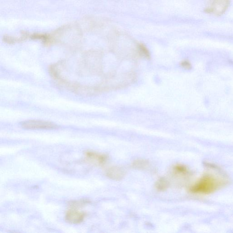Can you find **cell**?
<instances>
[{"label":"cell","mask_w":233,"mask_h":233,"mask_svg":"<svg viewBox=\"0 0 233 233\" xmlns=\"http://www.w3.org/2000/svg\"><path fill=\"white\" fill-rule=\"evenodd\" d=\"M228 182L227 178L223 174H205L191 186L189 190L192 194L209 195L222 188L228 184Z\"/></svg>","instance_id":"6da1fadb"},{"label":"cell","mask_w":233,"mask_h":233,"mask_svg":"<svg viewBox=\"0 0 233 233\" xmlns=\"http://www.w3.org/2000/svg\"><path fill=\"white\" fill-rule=\"evenodd\" d=\"M23 128L26 129H50L57 127L55 124L51 122L41 120H28L21 123Z\"/></svg>","instance_id":"7a4b0ae2"},{"label":"cell","mask_w":233,"mask_h":233,"mask_svg":"<svg viewBox=\"0 0 233 233\" xmlns=\"http://www.w3.org/2000/svg\"><path fill=\"white\" fill-rule=\"evenodd\" d=\"M230 0H212L207 9V12L210 13L220 15L227 10Z\"/></svg>","instance_id":"3957f363"},{"label":"cell","mask_w":233,"mask_h":233,"mask_svg":"<svg viewBox=\"0 0 233 233\" xmlns=\"http://www.w3.org/2000/svg\"><path fill=\"white\" fill-rule=\"evenodd\" d=\"M84 217V213L73 209L66 213L65 218L68 222L73 224H77L82 222Z\"/></svg>","instance_id":"277c9868"},{"label":"cell","mask_w":233,"mask_h":233,"mask_svg":"<svg viewBox=\"0 0 233 233\" xmlns=\"http://www.w3.org/2000/svg\"><path fill=\"white\" fill-rule=\"evenodd\" d=\"M107 175L111 179L120 180L123 178L124 176V172L119 167H111L107 171Z\"/></svg>","instance_id":"5b68a950"},{"label":"cell","mask_w":233,"mask_h":233,"mask_svg":"<svg viewBox=\"0 0 233 233\" xmlns=\"http://www.w3.org/2000/svg\"><path fill=\"white\" fill-rule=\"evenodd\" d=\"M86 156L89 160L99 164H102L106 161L107 157L104 155L98 154L91 152H88Z\"/></svg>","instance_id":"8992f818"},{"label":"cell","mask_w":233,"mask_h":233,"mask_svg":"<svg viewBox=\"0 0 233 233\" xmlns=\"http://www.w3.org/2000/svg\"><path fill=\"white\" fill-rule=\"evenodd\" d=\"M174 171L176 174L181 176H186L189 174L188 169L186 166L185 165H180V164L175 166Z\"/></svg>","instance_id":"52a82bcc"},{"label":"cell","mask_w":233,"mask_h":233,"mask_svg":"<svg viewBox=\"0 0 233 233\" xmlns=\"http://www.w3.org/2000/svg\"><path fill=\"white\" fill-rule=\"evenodd\" d=\"M169 186L168 181L165 178H160L156 183V187L159 191H163L168 188Z\"/></svg>","instance_id":"ba28073f"},{"label":"cell","mask_w":233,"mask_h":233,"mask_svg":"<svg viewBox=\"0 0 233 233\" xmlns=\"http://www.w3.org/2000/svg\"><path fill=\"white\" fill-rule=\"evenodd\" d=\"M148 164V163L147 161L145 160H137L134 163L133 165L135 168L142 169V168H145Z\"/></svg>","instance_id":"9c48e42d"},{"label":"cell","mask_w":233,"mask_h":233,"mask_svg":"<svg viewBox=\"0 0 233 233\" xmlns=\"http://www.w3.org/2000/svg\"><path fill=\"white\" fill-rule=\"evenodd\" d=\"M139 50H140V53L145 58H150V54L148 49L142 45H140L139 46Z\"/></svg>","instance_id":"30bf717a"},{"label":"cell","mask_w":233,"mask_h":233,"mask_svg":"<svg viewBox=\"0 0 233 233\" xmlns=\"http://www.w3.org/2000/svg\"><path fill=\"white\" fill-rule=\"evenodd\" d=\"M181 64H182V66L183 67L187 68V69H188V68H189L190 67V64H189L188 62H186V61L183 62Z\"/></svg>","instance_id":"8fae6325"}]
</instances>
